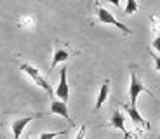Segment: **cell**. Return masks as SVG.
<instances>
[{"label":"cell","instance_id":"cell-1","mask_svg":"<svg viewBox=\"0 0 160 139\" xmlns=\"http://www.w3.org/2000/svg\"><path fill=\"white\" fill-rule=\"evenodd\" d=\"M143 92H146V94L153 96V92L148 91V89L144 87V83L139 80V77H138L136 70H132V72H131V83H129V99H131V106H136L138 96L143 94Z\"/></svg>","mask_w":160,"mask_h":139},{"label":"cell","instance_id":"cell-2","mask_svg":"<svg viewBox=\"0 0 160 139\" xmlns=\"http://www.w3.org/2000/svg\"><path fill=\"white\" fill-rule=\"evenodd\" d=\"M19 68L23 70L24 73H26V75L30 77V78L33 80V82L37 83V85H38V87H42L45 92H47V94H52L51 83H49L47 80H45V77L42 75V73H40L38 70H37V68L33 66V64H30V63H21V66H19Z\"/></svg>","mask_w":160,"mask_h":139},{"label":"cell","instance_id":"cell-3","mask_svg":"<svg viewBox=\"0 0 160 139\" xmlns=\"http://www.w3.org/2000/svg\"><path fill=\"white\" fill-rule=\"evenodd\" d=\"M98 19H99L101 23H104V24H113V26L120 28V32H124L125 35H131V33H132L131 28H127L124 23L117 21V19H115V16H113V14H112L110 11H106L104 7H98Z\"/></svg>","mask_w":160,"mask_h":139},{"label":"cell","instance_id":"cell-4","mask_svg":"<svg viewBox=\"0 0 160 139\" xmlns=\"http://www.w3.org/2000/svg\"><path fill=\"white\" fill-rule=\"evenodd\" d=\"M56 96L59 97V101H64V103H68V99H70L68 68H66V66L61 68V73H59V83H58V89H56Z\"/></svg>","mask_w":160,"mask_h":139},{"label":"cell","instance_id":"cell-5","mask_svg":"<svg viewBox=\"0 0 160 139\" xmlns=\"http://www.w3.org/2000/svg\"><path fill=\"white\" fill-rule=\"evenodd\" d=\"M40 117H44V115L37 113V115H30V117H24V118H18V120H14V122H12V125H11L12 134H14V139H19V137H21V134H23V131H24V127H26V125H28V123L32 122V120L40 118Z\"/></svg>","mask_w":160,"mask_h":139},{"label":"cell","instance_id":"cell-6","mask_svg":"<svg viewBox=\"0 0 160 139\" xmlns=\"http://www.w3.org/2000/svg\"><path fill=\"white\" fill-rule=\"evenodd\" d=\"M51 113H52V115H58V117H63V118L66 120L70 125H73V120L70 118L68 106H66V103H64V101H59V99L52 101V103H51Z\"/></svg>","mask_w":160,"mask_h":139},{"label":"cell","instance_id":"cell-7","mask_svg":"<svg viewBox=\"0 0 160 139\" xmlns=\"http://www.w3.org/2000/svg\"><path fill=\"white\" fill-rule=\"evenodd\" d=\"M124 110L127 111V115L131 117V120L134 123H136L139 129H150V122H146V120L143 118V117L139 115V111H138L136 106H131V104H125Z\"/></svg>","mask_w":160,"mask_h":139},{"label":"cell","instance_id":"cell-8","mask_svg":"<svg viewBox=\"0 0 160 139\" xmlns=\"http://www.w3.org/2000/svg\"><path fill=\"white\" fill-rule=\"evenodd\" d=\"M108 94H110V80L106 78V80L103 82V85H101V89H99V94H98L96 104H94V111H99V108L104 104V101H106Z\"/></svg>","mask_w":160,"mask_h":139},{"label":"cell","instance_id":"cell-9","mask_svg":"<svg viewBox=\"0 0 160 139\" xmlns=\"http://www.w3.org/2000/svg\"><path fill=\"white\" fill-rule=\"evenodd\" d=\"M110 125L115 127V129H118V131H122L124 136L129 134V132L125 131V118H124V115H122V111L120 110H115V113H113L112 118H110Z\"/></svg>","mask_w":160,"mask_h":139},{"label":"cell","instance_id":"cell-10","mask_svg":"<svg viewBox=\"0 0 160 139\" xmlns=\"http://www.w3.org/2000/svg\"><path fill=\"white\" fill-rule=\"evenodd\" d=\"M70 57L68 51L66 49H56L54 51V56H52V63H51V70H54V68L58 66L59 63H66V59Z\"/></svg>","mask_w":160,"mask_h":139},{"label":"cell","instance_id":"cell-11","mask_svg":"<svg viewBox=\"0 0 160 139\" xmlns=\"http://www.w3.org/2000/svg\"><path fill=\"white\" fill-rule=\"evenodd\" d=\"M68 134V129H64V131H58V132H42L38 136V139H54L58 136H66Z\"/></svg>","mask_w":160,"mask_h":139},{"label":"cell","instance_id":"cell-12","mask_svg":"<svg viewBox=\"0 0 160 139\" xmlns=\"http://www.w3.org/2000/svg\"><path fill=\"white\" fill-rule=\"evenodd\" d=\"M138 9H139V5H138V2L136 0H127V4H125V9H124V12L125 14H134V12L138 11Z\"/></svg>","mask_w":160,"mask_h":139},{"label":"cell","instance_id":"cell-13","mask_svg":"<svg viewBox=\"0 0 160 139\" xmlns=\"http://www.w3.org/2000/svg\"><path fill=\"white\" fill-rule=\"evenodd\" d=\"M150 56L153 57V61H155V68L160 72V56H157L155 52H150Z\"/></svg>","mask_w":160,"mask_h":139},{"label":"cell","instance_id":"cell-14","mask_svg":"<svg viewBox=\"0 0 160 139\" xmlns=\"http://www.w3.org/2000/svg\"><path fill=\"white\" fill-rule=\"evenodd\" d=\"M85 132H87V127H85V125H82V127H80V131H78V134H77V137H75V139H85Z\"/></svg>","mask_w":160,"mask_h":139},{"label":"cell","instance_id":"cell-15","mask_svg":"<svg viewBox=\"0 0 160 139\" xmlns=\"http://www.w3.org/2000/svg\"><path fill=\"white\" fill-rule=\"evenodd\" d=\"M153 49H155V51L160 54V35L155 37V40H153Z\"/></svg>","mask_w":160,"mask_h":139},{"label":"cell","instance_id":"cell-16","mask_svg":"<svg viewBox=\"0 0 160 139\" xmlns=\"http://www.w3.org/2000/svg\"><path fill=\"white\" fill-rule=\"evenodd\" d=\"M32 23H33L32 17H26V19H21V21H19L21 26H28V24H32Z\"/></svg>","mask_w":160,"mask_h":139},{"label":"cell","instance_id":"cell-17","mask_svg":"<svg viewBox=\"0 0 160 139\" xmlns=\"http://www.w3.org/2000/svg\"><path fill=\"white\" fill-rule=\"evenodd\" d=\"M110 2H112L115 7H120V0H110Z\"/></svg>","mask_w":160,"mask_h":139},{"label":"cell","instance_id":"cell-18","mask_svg":"<svg viewBox=\"0 0 160 139\" xmlns=\"http://www.w3.org/2000/svg\"><path fill=\"white\" fill-rule=\"evenodd\" d=\"M129 137H131V134H125V136H124V137H122V139H129Z\"/></svg>","mask_w":160,"mask_h":139},{"label":"cell","instance_id":"cell-19","mask_svg":"<svg viewBox=\"0 0 160 139\" xmlns=\"http://www.w3.org/2000/svg\"><path fill=\"white\" fill-rule=\"evenodd\" d=\"M92 2H94V4H98V0H92Z\"/></svg>","mask_w":160,"mask_h":139},{"label":"cell","instance_id":"cell-20","mask_svg":"<svg viewBox=\"0 0 160 139\" xmlns=\"http://www.w3.org/2000/svg\"><path fill=\"white\" fill-rule=\"evenodd\" d=\"M134 139H139V137H138V136H134Z\"/></svg>","mask_w":160,"mask_h":139},{"label":"cell","instance_id":"cell-21","mask_svg":"<svg viewBox=\"0 0 160 139\" xmlns=\"http://www.w3.org/2000/svg\"><path fill=\"white\" fill-rule=\"evenodd\" d=\"M28 139H33V137H28Z\"/></svg>","mask_w":160,"mask_h":139}]
</instances>
